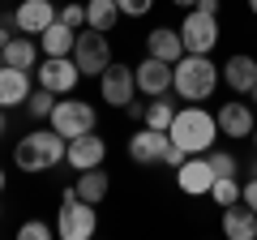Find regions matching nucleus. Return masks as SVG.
I'll use <instances>...</instances> for the list:
<instances>
[{
	"mask_svg": "<svg viewBox=\"0 0 257 240\" xmlns=\"http://www.w3.org/2000/svg\"><path fill=\"white\" fill-rule=\"evenodd\" d=\"M73 60H77V69H82V77H99L103 69L111 65L107 35L94 30V26H82V30H77V43H73Z\"/></svg>",
	"mask_w": 257,
	"mask_h": 240,
	"instance_id": "obj_5",
	"label": "nucleus"
},
{
	"mask_svg": "<svg viewBox=\"0 0 257 240\" xmlns=\"http://www.w3.org/2000/svg\"><path fill=\"white\" fill-rule=\"evenodd\" d=\"M56 18H60L64 26L82 30V26H86V5H60V13H56Z\"/></svg>",
	"mask_w": 257,
	"mask_h": 240,
	"instance_id": "obj_28",
	"label": "nucleus"
},
{
	"mask_svg": "<svg viewBox=\"0 0 257 240\" xmlns=\"http://www.w3.org/2000/svg\"><path fill=\"white\" fill-rule=\"evenodd\" d=\"M240 202H244V206H248V210H253V214H257V176H248V185H244V189H240Z\"/></svg>",
	"mask_w": 257,
	"mask_h": 240,
	"instance_id": "obj_31",
	"label": "nucleus"
},
{
	"mask_svg": "<svg viewBox=\"0 0 257 240\" xmlns=\"http://www.w3.org/2000/svg\"><path fill=\"white\" fill-rule=\"evenodd\" d=\"M52 107H56V90H47V86L30 90V99H26V111H30L35 120H47V116H52Z\"/></svg>",
	"mask_w": 257,
	"mask_h": 240,
	"instance_id": "obj_26",
	"label": "nucleus"
},
{
	"mask_svg": "<svg viewBox=\"0 0 257 240\" xmlns=\"http://www.w3.org/2000/svg\"><path fill=\"white\" fill-rule=\"evenodd\" d=\"M133 73H138V90L146 94V99H155V94H172V60H159V56L146 52V60H142Z\"/></svg>",
	"mask_w": 257,
	"mask_h": 240,
	"instance_id": "obj_13",
	"label": "nucleus"
},
{
	"mask_svg": "<svg viewBox=\"0 0 257 240\" xmlns=\"http://www.w3.org/2000/svg\"><path fill=\"white\" fill-rule=\"evenodd\" d=\"M0 193H5V172H0Z\"/></svg>",
	"mask_w": 257,
	"mask_h": 240,
	"instance_id": "obj_38",
	"label": "nucleus"
},
{
	"mask_svg": "<svg viewBox=\"0 0 257 240\" xmlns=\"http://www.w3.org/2000/svg\"><path fill=\"white\" fill-rule=\"evenodd\" d=\"M146 52L150 56H159V60H180L184 56V39H180V30H172V26H155L146 35Z\"/></svg>",
	"mask_w": 257,
	"mask_h": 240,
	"instance_id": "obj_18",
	"label": "nucleus"
},
{
	"mask_svg": "<svg viewBox=\"0 0 257 240\" xmlns=\"http://www.w3.org/2000/svg\"><path fill=\"white\" fill-rule=\"evenodd\" d=\"M172 142L184 146L189 155H210L214 150V133H219V120L210 116L206 107H176V120H172Z\"/></svg>",
	"mask_w": 257,
	"mask_h": 240,
	"instance_id": "obj_3",
	"label": "nucleus"
},
{
	"mask_svg": "<svg viewBox=\"0 0 257 240\" xmlns=\"http://www.w3.org/2000/svg\"><path fill=\"white\" fill-rule=\"evenodd\" d=\"M223 231H227L231 240H253V236H257V214L248 210L244 202L223 206Z\"/></svg>",
	"mask_w": 257,
	"mask_h": 240,
	"instance_id": "obj_19",
	"label": "nucleus"
},
{
	"mask_svg": "<svg viewBox=\"0 0 257 240\" xmlns=\"http://www.w3.org/2000/svg\"><path fill=\"white\" fill-rule=\"evenodd\" d=\"M0 52H5V65H13V69H30V73L39 69V43L35 39H18L13 35Z\"/></svg>",
	"mask_w": 257,
	"mask_h": 240,
	"instance_id": "obj_21",
	"label": "nucleus"
},
{
	"mask_svg": "<svg viewBox=\"0 0 257 240\" xmlns=\"http://www.w3.org/2000/svg\"><path fill=\"white\" fill-rule=\"evenodd\" d=\"M172 5H184V9H193V5H197V0H172Z\"/></svg>",
	"mask_w": 257,
	"mask_h": 240,
	"instance_id": "obj_35",
	"label": "nucleus"
},
{
	"mask_svg": "<svg viewBox=\"0 0 257 240\" xmlns=\"http://www.w3.org/2000/svg\"><path fill=\"white\" fill-rule=\"evenodd\" d=\"M0 133H5V111H0Z\"/></svg>",
	"mask_w": 257,
	"mask_h": 240,
	"instance_id": "obj_37",
	"label": "nucleus"
},
{
	"mask_svg": "<svg viewBox=\"0 0 257 240\" xmlns=\"http://www.w3.org/2000/svg\"><path fill=\"white\" fill-rule=\"evenodd\" d=\"M210 167H214V176H236V155H227V150H210Z\"/></svg>",
	"mask_w": 257,
	"mask_h": 240,
	"instance_id": "obj_27",
	"label": "nucleus"
},
{
	"mask_svg": "<svg viewBox=\"0 0 257 240\" xmlns=\"http://www.w3.org/2000/svg\"><path fill=\"white\" fill-rule=\"evenodd\" d=\"M13 13H18V30H22V35H43V30L56 22L60 9H56L52 0H22Z\"/></svg>",
	"mask_w": 257,
	"mask_h": 240,
	"instance_id": "obj_15",
	"label": "nucleus"
},
{
	"mask_svg": "<svg viewBox=\"0 0 257 240\" xmlns=\"http://www.w3.org/2000/svg\"><path fill=\"white\" fill-rule=\"evenodd\" d=\"M107 189H111V180H107L103 167H90V172L77 176V197H82V202H94V206H99L103 197H107Z\"/></svg>",
	"mask_w": 257,
	"mask_h": 240,
	"instance_id": "obj_23",
	"label": "nucleus"
},
{
	"mask_svg": "<svg viewBox=\"0 0 257 240\" xmlns=\"http://www.w3.org/2000/svg\"><path fill=\"white\" fill-rule=\"evenodd\" d=\"M39 39H43V56H73L77 30H73V26H64V22L56 18V22H52V26H47Z\"/></svg>",
	"mask_w": 257,
	"mask_h": 240,
	"instance_id": "obj_20",
	"label": "nucleus"
},
{
	"mask_svg": "<svg viewBox=\"0 0 257 240\" xmlns=\"http://www.w3.org/2000/svg\"><path fill=\"white\" fill-rule=\"evenodd\" d=\"M116 5H120L124 18H146V13L155 9V0H116Z\"/></svg>",
	"mask_w": 257,
	"mask_h": 240,
	"instance_id": "obj_29",
	"label": "nucleus"
},
{
	"mask_svg": "<svg viewBox=\"0 0 257 240\" xmlns=\"http://www.w3.org/2000/svg\"><path fill=\"white\" fill-rule=\"evenodd\" d=\"M176 185H180V193H189V197L210 193V185H214V167H210V159H206V155H189L180 167H176Z\"/></svg>",
	"mask_w": 257,
	"mask_h": 240,
	"instance_id": "obj_12",
	"label": "nucleus"
},
{
	"mask_svg": "<svg viewBox=\"0 0 257 240\" xmlns=\"http://www.w3.org/2000/svg\"><path fill=\"white\" fill-rule=\"evenodd\" d=\"M18 236L22 240H47V236H52V227H47V223H22V231H18Z\"/></svg>",
	"mask_w": 257,
	"mask_h": 240,
	"instance_id": "obj_30",
	"label": "nucleus"
},
{
	"mask_svg": "<svg viewBox=\"0 0 257 240\" xmlns=\"http://www.w3.org/2000/svg\"><path fill=\"white\" fill-rule=\"evenodd\" d=\"M64 155H69V142H64L52 125H47V129L26 133V138L13 146V163H18L22 172H47V167L64 163Z\"/></svg>",
	"mask_w": 257,
	"mask_h": 240,
	"instance_id": "obj_2",
	"label": "nucleus"
},
{
	"mask_svg": "<svg viewBox=\"0 0 257 240\" xmlns=\"http://www.w3.org/2000/svg\"><path fill=\"white\" fill-rule=\"evenodd\" d=\"M120 18H124V13H120L116 0H86V26H94V30H103V35H107Z\"/></svg>",
	"mask_w": 257,
	"mask_h": 240,
	"instance_id": "obj_22",
	"label": "nucleus"
},
{
	"mask_svg": "<svg viewBox=\"0 0 257 240\" xmlns=\"http://www.w3.org/2000/svg\"><path fill=\"white\" fill-rule=\"evenodd\" d=\"M94 227H99V219H94V202H82V197H73V202H60L56 231H60L64 240H90Z\"/></svg>",
	"mask_w": 257,
	"mask_h": 240,
	"instance_id": "obj_8",
	"label": "nucleus"
},
{
	"mask_svg": "<svg viewBox=\"0 0 257 240\" xmlns=\"http://www.w3.org/2000/svg\"><path fill=\"white\" fill-rule=\"evenodd\" d=\"M184 159H189V150H184V146H176V142H172V146H167V155H163V163H167V167H180Z\"/></svg>",
	"mask_w": 257,
	"mask_h": 240,
	"instance_id": "obj_32",
	"label": "nucleus"
},
{
	"mask_svg": "<svg viewBox=\"0 0 257 240\" xmlns=\"http://www.w3.org/2000/svg\"><path fill=\"white\" fill-rule=\"evenodd\" d=\"M240 189H244V185H240L236 176H214V185H210V197H214L219 206H236V202H240Z\"/></svg>",
	"mask_w": 257,
	"mask_h": 240,
	"instance_id": "obj_25",
	"label": "nucleus"
},
{
	"mask_svg": "<svg viewBox=\"0 0 257 240\" xmlns=\"http://www.w3.org/2000/svg\"><path fill=\"white\" fill-rule=\"evenodd\" d=\"M248 103H253V107H257V86H253V90H248Z\"/></svg>",
	"mask_w": 257,
	"mask_h": 240,
	"instance_id": "obj_36",
	"label": "nucleus"
},
{
	"mask_svg": "<svg viewBox=\"0 0 257 240\" xmlns=\"http://www.w3.org/2000/svg\"><path fill=\"white\" fill-rule=\"evenodd\" d=\"M253 146H257V129H253Z\"/></svg>",
	"mask_w": 257,
	"mask_h": 240,
	"instance_id": "obj_40",
	"label": "nucleus"
},
{
	"mask_svg": "<svg viewBox=\"0 0 257 240\" xmlns=\"http://www.w3.org/2000/svg\"><path fill=\"white\" fill-rule=\"evenodd\" d=\"M219 5H223V0H197L193 9H202V13H214V18H219Z\"/></svg>",
	"mask_w": 257,
	"mask_h": 240,
	"instance_id": "obj_34",
	"label": "nucleus"
},
{
	"mask_svg": "<svg viewBox=\"0 0 257 240\" xmlns=\"http://www.w3.org/2000/svg\"><path fill=\"white\" fill-rule=\"evenodd\" d=\"M248 9H253V13H257V0H248Z\"/></svg>",
	"mask_w": 257,
	"mask_h": 240,
	"instance_id": "obj_39",
	"label": "nucleus"
},
{
	"mask_svg": "<svg viewBox=\"0 0 257 240\" xmlns=\"http://www.w3.org/2000/svg\"><path fill=\"white\" fill-rule=\"evenodd\" d=\"M103 159H107V142H103L99 133H82V138L69 142L64 163L73 167V172H90V167H103Z\"/></svg>",
	"mask_w": 257,
	"mask_h": 240,
	"instance_id": "obj_14",
	"label": "nucleus"
},
{
	"mask_svg": "<svg viewBox=\"0 0 257 240\" xmlns=\"http://www.w3.org/2000/svg\"><path fill=\"white\" fill-rule=\"evenodd\" d=\"M214 120H219V133H223V138H236V142L253 138V129H257V111L248 107V103H240V99L223 103V107L214 111Z\"/></svg>",
	"mask_w": 257,
	"mask_h": 240,
	"instance_id": "obj_11",
	"label": "nucleus"
},
{
	"mask_svg": "<svg viewBox=\"0 0 257 240\" xmlns=\"http://www.w3.org/2000/svg\"><path fill=\"white\" fill-rule=\"evenodd\" d=\"M180 39H184V52H197V56H210L219 47V18L202 9H189L180 22Z\"/></svg>",
	"mask_w": 257,
	"mask_h": 240,
	"instance_id": "obj_6",
	"label": "nucleus"
},
{
	"mask_svg": "<svg viewBox=\"0 0 257 240\" xmlns=\"http://www.w3.org/2000/svg\"><path fill=\"white\" fill-rule=\"evenodd\" d=\"M77 77H82V69H77L73 56H43V65H39V86H47L56 94H69L77 86Z\"/></svg>",
	"mask_w": 257,
	"mask_h": 240,
	"instance_id": "obj_10",
	"label": "nucleus"
},
{
	"mask_svg": "<svg viewBox=\"0 0 257 240\" xmlns=\"http://www.w3.org/2000/svg\"><path fill=\"white\" fill-rule=\"evenodd\" d=\"M223 82V69H214L210 56L184 52L180 60L172 65V90L180 94L184 103H206L214 94V86Z\"/></svg>",
	"mask_w": 257,
	"mask_h": 240,
	"instance_id": "obj_1",
	"label": "nucleus"
},
{
	"mask_svg": "<svg viewBox=\"0 0 257 240\" xmlns=\"http://www.w3.org/2000/svg\"><path fill=\"white\" fill-rule=\"evenodd\" d=\"M0 65H5V52H0Z\"/></svg>",
	"mask_w": 257,
	"mask_h": 240,
	"instance_id": "obj_41",
	"label": "nucleus"
},
{
	"mask_svg": "<svg viewBox=\"0 0 257 240\" xmlns=\"http://www.w3.org/2000/svg\"><path fill=\"white\" fill-rule=\"evenodd\" d=\"M167 146H172V133L167 129H150V125H142L133 138H128V159L133 163H163V155H167Z\"/></svg>",
	"mask_w": 257,
	"mask_h": 240,
	"instance_id": "obj_9",
	"label": "nucleus"
},
{
	"mask_svg": "<svg viewBox=\"0 0 257 240\" xmlns=\"http://www.w3.org/2000/svg\"><path fill=\"white\" fill-rule=\"evenodd\" d=\"M172 120H176V103L167 94H155L146 103V120L142 125H150V129H172Z\"/></svg>",
	"mask_w": 257,
	"mask_h": 240,
	"instance_id": "obj_24",
	"label": "nucleus"
},
{
	"mask_svg": "<svg viewBox=\"0 0 257 240\" xmlns=\"http://www.w3.org/2000/svg\"><path fill=\"white\" fill-rule=\"evenodd\" d=\"M124 116H128V120H146V103H138V99H133V103L124 107Z\"/></svg>",
	"mask_w": 257,
	"mask_h": 240,
	"instance_id": "obj_33",
	"label": "nucleus"
},
{
	"mask_svg": "<svg viewBox=\"0 0 257 240\" xmlns=\"http://www.w3.org/2000/svg\"><path fill=\"white\" fill-rule=\"evenodd\" d=\"M223 82H227L236 94H248L257 86V56H244V52L231 56L227 65H223Z\"/></svg>",
	"mask_w": 257,
	"mask_h": 240,
	"instance_id": "obj_17",
	"label": "nucleus"
},
{
	"mask_svg": "<svg viewBox=\"0 0 257 240\" xmlns=\"http://www.w3.org/2000/svg\"><path fill=\"white\" fill-rule=\"evenodd\" d=\"M99 94H103V103H111V107H128L133 94H138V73H133L128 65H120V60H111V65L99 73Z\"/></svg>",
	"mask_w": 257,
	"mask_h": 240,
	"instance_id": "obj_7",
	"label": "nucleus"
},
{
	"mask_svg": "<svg viewBox=\"0 0 257 240\" xmlns=\"http://www.w3.org/2000/svg\"><path fill=\"white\" fill-rule=\"evenodd\" d=\"M52 129L60 133L64 142H73V138H82V133H94V125H99V111L90 107L86 99H64V103H56L52 107Z\"/></svg>",
	"mask_w": 257,
	"mask_h": 240,
	"instance_id": "obj_4",
	"label": "nucleus"
},
{
	"mask_svg": "<svg viewBox=\"0 0 257 240\" xmlns=\"http://www.w3.org/2000/svg\"><path fill=\"white\" fill-rule=\"evenodd\" d=\"M30 99V69L0 65V107H18Z\"/></svg>",
	"mask_w": 257,
	"mask_h": 240,
	"instance_id": "obj_16",
	"label": "nucleus"
}]
</instances>
